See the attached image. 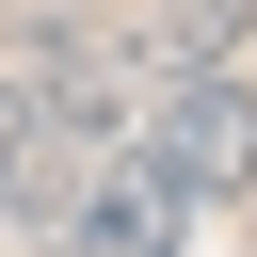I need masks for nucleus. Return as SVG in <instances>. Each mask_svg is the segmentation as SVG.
<instances>
[{"instance_id":"nucleus-2","label":"nucleus","mask_w":257,"mask_h":257,"mask_svg":"<svg viewBox=\"0 0 257 257\" xmlns=\"http://www.w3.org/2000/svg\"><path fill=\"white\" fill-rule=\"evenodd\" d=\"M177 225H193V193H177L145 145H96V177H80V209H64V257H177Z\"/></svg>"},{"instance_id":"nucleus-1","label":"nucleus","mask_w":257,"mask_h":257,"mask_svg":"<svg viewBox=\"0 0 257 257\" xmlns=\"http://www.w3.org/2000/svg\"><path fill=\"white\" fill-rule=\"evenodd\" d=\"M128 145H145L193 209H209V193H257V96H241V80H161V112H145Z\"/></svg>"},{"instance_id":"nucleus-3","label":"nucleus","mask_w":257,"mask_h":257,"mask_svg":"<svg viewBox=\"0 0 257 257\" xmlns=\"http://www.w3.org/2000/svg\"><path fill=\"white\" fill-rule=\"evenodd\" d=\"M241 16H257V0H177V16H161V64H177V80H225V32H241Z\"/></svg>"}]
</instances>
